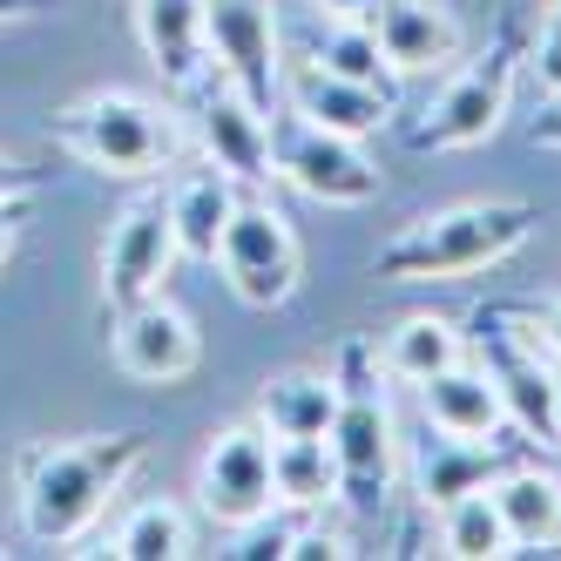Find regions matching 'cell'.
I'll return each instance as SVG.
<instances>
[{"instance_id": "25", "label": "cell", "mask_w": 561, "mask_h": 561, "mask_svg": "<svg viewBox=\"0 0 561 561\" xmlns=\"http://www.w3.org/2000/svg\"><path fill=\"white\" fill-rule=\"evenodd\" d=\"M454 358H467V339H460V325H447V318H407L392 339H386V352H379V366L392 373V379H407V386H420V379H433L439 366H454Z\"/></svg>"}, {"instance_id": "4", "label": "cell", "mask_w": 561, "mask_h": 561, "mask_svg": "<svg viewBox=\"0 0 561 561\" xmlns=\"http://www.w3.org/2000/svg\"><path fill=\"white\" fill-rule=\"evenodd\" d=\"M55 142L68 156H82L89 170H108V176H156L176 156V123L170 108H156L149 95H129V89H95L82 102H68L55 115Z\"/></svg>"}, {"instance_id": "28", "label": "cell", "mask_w": 561, "mask_h": 561, "mask_svg": "<svg viewBox=\"0 0 561 561\" xmlns=\"http://www.w3.org/2000/svg\"><path fill=\"white\" fill-rule=\"evenodd\" d=\"M507 318H528L535 325V339L561 358V298H541V305H520V311H507Z\"/></svg>"}, {"instance_id": "10", "label": "cell", "mask_w": 561, "mask_h": 561, "mask_svg": "<svg viewBox=\"0 0 561 561\" xmlns=\"http://www.w3.org/2000/svg\"><path fill=\"white\" fill-rule=\"evenodd\" d=\"M473 339H480V366H488L494 386H501L507 426L528 439V447H561V426H554V366H541V352L507 325V311H480L473 318Z\"/></svg>"}, {"instance_id": "12", "label": "cell", "mask_w": 561, "mask_h": 561, "mask_svg": "<svg viewBox=\"0 0 561 561\" xmlns=\"http://www.w3.org/2000/svg\"><path fill=\"white\" fill-rule=\"evenodd\" d=\"M190 95H196V136H204L210 163L230 170L244 190H264L277 176V163H271V115L237 95L224 75H217V89H210V75H204Z\"/></svg>"}, {"instance_id": "3", "label": "cell", "mask_w": 561, "mask_h": 561, "mask_svg": "<svg viewBox=\"0 0 561 561\" xmlns=\"http://www.w3.org/2000/svg\"><path fill=\"white\" fill-rule=\"evenodd\" d=\"M379 345L373 339H345L339 345V420H332V454H339V501L352 514H379L399 473V426L379 386Z\"/></svg>"}, {"instance_id": "15", "label": "cell", "mask_w": 561, "mask_h": 561, "mask_svg": "<svg viewBox=\"0 0 561 561\" xmlns=\"http://www.w3.org/2000/svg\"><path fill=\"white\" fill-rule=\"evenodd\" d=\"M507 467H514V439H460V433L426 426L413 447V480H420V501L433 514L473 488H494Z\"/></svg>"}, {"instance_id": "34", "label": "cell", "mask_w": 561, "mask_h": 561, "mask_svg": "<svg viewBox=\"0 0 561 561\" xmlns=\"http://www.w3.org/2000/svg\"><path fill=\"white\" fill-rule=\"evenodd\" d=\"M554 426H561V373H554Z\"/></svg>"}, {"instance_id": "18", "label": "cell", "mask_w": 561, "mask_h": 561, "mask_svg": "<svg viewBox=\"0 0 561 561\" xmlns=\"http://www.w3.org/2000/svg\"><path fill=\"white\" fill-rule=\"evenodd\" d=\"M142 55L163 68L170 89H196L210 75V34H204V0H129Z\"/></svg>"}, {"instance_id": "33", "label": "cell", "mask_w": 561, "mask_h": 561, "mask_svg": "<svg viewBox=\"0 0 561 561\" xmlns=\"http://www.w3.org/2000/svg\"><path fill=\"white\" fill-rule=\"evenodd\" d=\"M55 8V0H0V21H27V14H42Z\"/></svg>"}, {"instance_id": "8", "label": "cell", "mask_w": 561, "mask_h": 561, "mask_svg": "<svg viewBox=\"0 0 561 561\" xmlns=\"http://www.w3.org/2000/svg\"><path fill=\"white\" fill-rule=\"evenodd\" d=\"M196 507L217 528H251V520L277 514V480H271V433L257 420L210 433L204 460H196Z\"/></svg>"}, {"instance_id": "6", "label": "cell", "mask_w": 561, "mask_h": 561, "mask_svg": "<svg viewBox=\"0 0 561 561\" xmlns=\"http://www.w3.org/2000/svg\"><path fill=\"white\" fill-rule=\"evenodd\" d=\"M271 163L277 183H291L311 204H332V210H358L379 196V163L352 136H332L305 123V115H277L271 123Z\"/></svg>"}, {"instance_id": "22", "label": "cell", "mask_w": 561, "mask_h": 561, "mask_svg": "<svg viewBox=\"0 0 561 561\" xmlns=\"http://www.w3.org/2000/svg\"><path fill=\"white\" fill-rule=\"evenodd\" d=\"M271 480H277V507L325 514L339 501V454H332V439H271Z\"/></svg>"}, {"instance_id": "7", "label": "cell", "mask_w": 561, "mask_h": 561, "mask_svg": "<svg viewBox=\"0 0 561 561\" xmlns=\"http://www.w3.org/2000/svg\"><path fill=\"white\" fill-rule=\"evenodd\" d=\"M217 264H224V285L251 311H277L298 291V237H291L285 210L244 190L217 237Z\"/></svg>"}, {"instance_id": "19", "label": "cell", "mask_w": 561, "mask_h": 561, "mask_svg": "<svg viewBox=\"0 0 561 561\" xmlns=\"http://www.w3.org/2000/svg\"><path fill=\"white\" fill-rule=\"evenodd\" d=\"M237 196H244V183H237L230 170L204 163L170 183V224H176V257H196V264H217V237L237 210Z\"/></svg>"}, {"instance_id": "14", "label": "cell", "mask_w": 561, "mask_h": 561, "mask_svg": "<svg viewBox=\"0 0 561 561\" xmlns=\"http://www.w3.org/2000/svg\"><path fill=\"white\" fill-rule=\"evenodd\" d=\"M285 102H291V115H305V123L332 129V136H352V142H366L373 129H386V115H392V95H379L366 82H345V75H332L311 55H298L285 68Z\"/></svg>"}, {"instance_id": "32", "label": "cell", "mask_w": 561, "mask_h": 561, "mask_svg": "<svg viewBox=\"0 0 561 561\" xmlns=\"http://www.w3.org/2000/svg\"><path fill=\"white\" fill-rule=\"evenodd\" d=\"M311 8H318V14H332V21H366L379 0H311Z\"/></svg>"}, {"instance_id": "5", "label": "cell", "mask_w": 561, "mask_h": 561, "mask_svg": "<svg viewBox=\"0 0 561 561\" xmlns=\"http://www.w3.org/2000/svg\"><path fill=\"white\" fill-rule=\"evenodd\" d=\"M520 61H528V21H507L488 55H473L447 89L433 95L426 108V123H413V149H433V156H447V149H480L494 129H501V115L514 102V75Z\"/></svg>"}, {"instance_id": "13", "label": "cell", "mask_w": 561, "mask_h": 561, "mask_svg": "<svg viewBox=\"0 0 561 561\" xmlns=\"http://www.w3.org/2000/svg\"><path fill=\"white\" fill-rule=\"evenodd\" d=\"M196 352H204V339H196L190 311H176L163 291L115 311V366L136 386H170V379L196 373Z\"/></svg>"}, {"instance_id": "24", "label": "cell", "mask_w": 561, "mask_h": 561, "mask_svg": "<svg viewBox=\"0 0 561 561\" xmlns=\"http://www.w3.org/2000/svg\"><path fill=\"white\" fill-rule=\"evenodd\" d=\"M439 548L460 554V561H501V554H514V535H507V520L494 507V488H473V494L439 507Z\"/></svg>"}, {"instance_id": "21", "label": "cell", "mask_w": 561, "mask_h": 561, "mask_svg": "<svg viewBox=\"0 0 561 561\" xmlns=\"http://www.w3.org/2000/svg\"><path fill=\"white\" fill-rule=\"evenodd\" d=\"M494 507H501L507 535H514V554L561 541V480L554 473H541V467H507L494 480Z\"/></svg>"}, {"instance_id": "2", "label": "cell", "mask_w": 561, "mask_h": 561, "mask_svg": "<svg viewBox=\"0 0 561 561\" xmlns=\"http://www.w3.org/2000/svg\"><path fill=\"white\" fill-rule=\"evenodd\" d=\"M541 210L520 196H488V204H454L433 210L420 224H407L399 237H386L373 271L392 285H447V277H473L501 257H514L535 237Z\"/></svg>"}, {"instance_id": "26", "label": "cell", "mask_w": 561, "mask_h": 561, "mask_svg": "<svg viewBox=\"0 0 561 561\" xmlns=\"http://www.w3.org/2000/svg\"><path fill=\"white\" fill-rule=\"evenodd\" d=\"M115 561H176L190 554V514L176 501H136L108 535Z\"/></svg>"}, {"instance_id": "29", "label": "cell", "mask_w": 561, "mask_h": 561, "mask_svg": "<svg viewBox=\"0 0 561 561\" xmlns=\"http://www.w3.org/2000/svg\"><path fill=\"white\" fill-rule=\"evenodd\" d=\"M34 190H42V170L21 163V156H0V204L8 196H34Z\"/></svg>"}, {"instance_id": "17", "label": "cell", "mask_w": 561, "mask_h": 561, "mask_svg": "<svg viewBox=\"0 0 561 561\" xmlns=\"http://www.w3.org/2000/svg\"><path fill=\"white\" fill-rule=\"evenodd\" d=\"M420 413H426V426L460 433V439H501L507 433L501 386L480 358H454V366H439L433 379H420Z\"/></svg>"}, {"instance_id": "23", "label": "cell", "mask_w": 561, "mask_h": 561, "mask_svg": "<svg viewBox=\"0 0 561 561\" xmlns=\"http://www.w3.org/2000/svg\"><path fill=\"white\" fill-rule=\"evenodd\" d=\"M305 55L325 61L332 75H345V82H366V89H379V95L399 102V75H392V61H386V48H379V34H373L366 21H332V14H318V34H311Z\"/></svg>"}, {"instance_id": "30", "label": "cell", "mask_w": 561, "mask_h": 561, "mask_svg": "<svg viewBox=\"0 0 561 561\" xmlns=\"http://www.w3.org/2000/svg\"><path fill=\"white\" fill-rule=\"evenodd\" d=\"M21 224H27V196H8V204H0V264L14 257V237H21Z\"/></svg>"}, {"instance_id": "1", "label": "cell", "mask_w": 561, "mask_h": 561, "mask_svg": "<svg viewBox=\"0 0 561 561\" xmlns=\"http://www.w3.org/2000/svg\"><path fill=\"white\" fill-rule=\"evenodd\" d=\"M149 460L142 433H95V439H48L14 460V494H21V528L42 548L82 541L108 501L129 488V473Z\"/></svg>"}, {"instance_id": "9", "label": "cell", "mask_w": 561, "mask_h": 561, "mask_svg": "<svg viewBox=\"0 0 561 561\" xmlns=\"http://www.w3.org/2000/svg\"><path fill=\"white\" fill-rule=\"evenodd\" d=\"M176 264V224H170V190H142L136 204L115 217L102 244V305L129 311L142 298L163 291V277Z\"/></svg>"}, {"instance_id": "20", "label": "cell", "mask_w": 561, "mask_h": 561, "mask_svg": "<svg viewBox=\"0 0 561 561\" xmlns=\"http://www.w3.org/2000/svg\"><path fill=\"white\" fill-rule=\"evenodd\" d=\"M332 420H339L332 373H277L257 392V426L271 439H332Z\"/></svg>"}, {"instance_id": "16", "label": "cell", "mask_w": 561, "mask_h": 561, "mask_svg": "<svg viewBox=\"0 0 561 561\" xmlns=\"http://www.w3.org/2000/svg\"><path fill=\"white\" fill-rule=\"evenodd\" d=\"M392 75H447L460 61V21L439 0H379L366 14Z\"/></svg>"}, {"instance_id": "31", "label": "cell", "mask_w": 561, "mask_h": 561, "mask_svg": "<svg viewBox=\"0 0 561 561\" xmlns=\"http://www.w3.org/2000/svg\"><path fill=\"white\" fill-rule=\"evenodd\" d=\"M528 136H535V149H561V89L548 95V108L535 115V129H528Z\"/></svg>"}, {"instance_id": "27", "label": "cell", "mask_w": 561, "mask_h": 561, "mask_svg": "<svg viewBox=\"0 0 561 561\" xmlns=\"http://www.w3.org/2000/svg\"><path fill=\"white\" fill-rule=\"evenodd\" d=\"M535 75H541L548 95L561 89V0L548 8V34H541V48H535Z\"/></svg>"}, {"instance_id": "11", "label": "cell", "mask_w": 561, "mask_h": 561, "mask_svg": "<svg viewBox=\"0 0 561 561\" xmlns=\"http://www.w3.org/2000/svg\"><path fill=\"white\" fill-rule=\"evenodd\" d=\"M204 34H210V68L224 82L271 115L285 89V61H277V14L271 0H204Z\"/></svg>"}]
</instances>
